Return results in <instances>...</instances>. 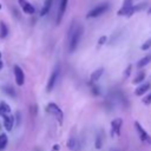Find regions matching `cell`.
Returning <instances> with one entry per match:
<instances>
[{
    "mask_svg": "<svg viewBox=\"0 0 151 151\" xmlns=\"http://www.w3.org/2000/svg\"><path fill=\"white\" fill-rule=\"evenodd\" d=\"M134 5H133V0H125L123 7L118 11V15H126V17H131L134 13Z\"/></svg>",
    "mask_w": 151,
    "mask_h": 151,
    "instance_id": "7a4b0ae2",
    "label": "cell"
},
{
    "mask_svg": "<svg viewBox=\"0 0 151 151\" xmlns=\"http://www.w3.org/2000/svg\"><path fill=\"white\" fill-rule=\"evenodd\" d=\"M54 150H59V145H54Z\"/></svg>",
    "mask_w": 151,
    "mask_h": 151,
    "instance_id": "83f0119b",
    "label": "cell"
},
{
    "mask_svg": "<svg viewBox=\"0 0 151 151\" xmlns=\"http://www.w3.org/2000/svg\"><path fill=\"white\" fill-rule=\"evenodd\" d=\"M0 8H1V5H0Z\"/></svg>",
    "mask_w": 151,
    "mask_h": 151,
    "instance_id": "1f68e13d",
    "label": "cell"
},
{
    "mask_svg": "<svg viewBox=\"0 0 151 151\" xmlns=\"http://www.w3.org/2000/svg\"><path fill=\"white\" fill-rule=\"evenodd\" d=\"M143 103L145 104V105H149V104H151V93L150 94H147L144 99H143Z\"/></svg>",
    "mask_w": 151,
    "mask_h": 151,
    "instance_id": "603a6c76",
    "label": "cell"
},
{
    "mask_svg": "<svg viewBox=\"0 0 151 151\" xmlns=\"http://www.w3.org/2000/svg\"><path fill=\"white\" fill-rule=\"evenodd\" d=\"M13 71H14V77H15V83H17V85H18V86H22L24 83H25L24 71H22L21 67L18 66V65H14Z\"/></svg>",
    "mask_w": 151,
    "mask_h": 151,
    "instance_id": "8992f818",
    "label": "cell"
},
{
    "mask_svg": "<svg viewBox=\"0 0 151 151\" xmlns=\"http://www.w3.org/2000/svg\"><path fill=\"white\" fill-rule=\"evenodd\" d=\"M7 136L5 134V133H1L0 134V150H2V149H5V146L7 145Z\"/></svg>",
    "mask_w": 151,
    "mask_h": 151,
    "instance_id": "d6986e66",
    "label": "cell"
},
{
    "mask_svg": "<svg viewBox=\"0 0 151 151\" xmlns=\"http://www.w3.org/2000/svg\"><path fill=\"white\" fill-rule=\"evenodd\" d=\"M4 117V126L7 131H11L12 127H13V124H14V117L12 114H5L2 116Z\"/></svg>",
    "mask_w": 151,
    "mask_h": 151,
    "instance_id": "9c48e42d",
    "label": "cell"
},
{
    "mask_svg": "<svg viewBox=\"0 0 151 151\" xmlns=\"http://www.w3.org/2000/svg\"><path fill=\"white\" fill-rule=\"evenodd\" d=\"M92 93H93L94 96H99V88H98L97 86H93V87H92Z\"/></svg>",
    "mask_w": 151,
    "mask_h": 151,
    "instance_id": "d4e9b609",
    "label": "cell"
},
{
    "mask_svg": "<svg viewBox=\"0 0 151 151\" xmlns=\"http://www.w3.org/2000/svg\"><path fill=\"white\" fill-rule=\"evenodd\" d=\"M134 126H136V130L138 131V134H139L140 140L146 142L147 144H151V138H150V136H149V134L145 132V130L142 127V125H140L138 122H134Z\"/></svg>",
    "mask_w": 151,
    "mask_h": 151,
    "instance_id": "52a82bcc",
    "label": "cell"
},
{
    "mask_svg": "<svg viewBox=\"0 0 151 151\" xmlns=\"http://www.w3.org/2000/svg\"><path fill=\"white\" fill-rule=\"evenodd\" d=\"M26 2H27L26 0H19V4H20V6H21V7H22V6H24Z\"/></svg>",
    "mask_w": 151,
    "mask_h": 151,
    "instance_id": "4316f807",
    "label": "cell"
},
{
    "mask_svg": "<svg viewBox=\"0 0 151 151\" xmlns=\"http://www.w3.org/2000/svg\"><path fill=\"white\" fill-rule=\"evenodd\" d=\"M150 47H151V39L146 40V41L142 45V50H143V51H146V50H149Z\"/></svg>",
    "mask_w": 151,
    "mask_h": 151,
    "instance_id": "44dd1931",
    "label": "cell"
},
{
    "mask_svg": "<svg viewBox=\"0 0 151 151\" xmlns=\"http://www.w3.org/2000/svg\"><path fill=\"white\" fill-rule=\"evenodd\" d=\"M2 66H4V64H2V61H1V60H0V70H1V68H2Z\"/></svg>",
    "mask_w": 151,
    "mask_h": 151,
    "instance_id": "f1b7e54d",
    "label": "cell"
},
{
    "mask_svg": "<svg viewBox=\"0 0 151 151\" xmlns=\"http://www.w3.org/2000/svg\"><path fill=\"white\" fill-rule=\"evenodd\" d=\"M47 111H48L50 113H52L53 116H55L57 119H58V122H59L60 124L63 123V112H61V110L59 109L58 105H55L54 103H50V104L47 105Z\"/></svg>",
    "mask_w": 151,
    "mask_h": 151,
    "instance_id": "5b68a950",
    "label": "cell"
},
{
    "mask_svg": "<svg viewBox=\"0 0 151 151\" xmlns=\"http://www.w3.org/2000/svg\"><path fill=\"white\" fill-rule=\"evenodd\" d=\"M96 147H97V149H100V147H101V136H100V134L97 136V139H96Z\"/></svg>",
    "mask_w": 151,
    "mask_h": 151,
    "instance_id": "7402d4cb",
    "label": "cell"
},
{
    "mask_svg": "<svg viewBox=\"0 0 151 151\" xmlns=\"http://www.w3.org/2000/svg\"><path fill=\"white\" fill-rule=\"evenodd\" d=\"M130 72H131V65H129V66H127V68H126V71H125V76H126V77H129Z\"/></svg>",
    "mask_w": 151,
    "mask_h": 151,
    "instance_id": "484cf974",
    "label": "cell"
},
{
    "mask_svg": "<svg viewBox=\"0 0 151 151\" xmlns=\"http://www.w3.org/2000/svg\"><path fill=\"white\" fill-rule=\"evenodd\" d=\"M22 11L27 14H33L34 13V7L29 4V2H26L24 6H22Z\"/></svg>",
    "mask_w": 151,
    "mask_h": 151,
    "instance_id": "ac0fdd59",
    "label": "cell"
},
{
    "mask_svg": "<svg viewBox=\"0 0 151 151\" xmlns=\"http://www.w3.org/2000/svg\"><path fill=\"white\" fill-rule=\"evenodd\" d=\"M59 71H60V66H59V64H58V65L54 67V70L52 71L51 77H50V79H48V81H47V86H46L47 92H51V91L53 90V87H54V85H55V83H57V79H58V77H59Z\"/></svg>",
    "mask_w": 151,
    "mask_h": 151,
    "instance_id": "3957f363",
    "label": "cell"
},
{
    "mask_svg": "<svg viewBox=\"0 0 151 151\" xmlns=\"http://www.w3.org/2000/svg\"><path fill=\"white\" fill-rule=\"evenodd\" d=\"M0 58H1V53H0Z\"/></svg>",
    "mask_w": 151,
    "mask_h": 151,
    "instance_id": "4dcf8cb0",
    "label": "cell"
},
{
    "mask_svg": "<svg viewBox=\"0 0 151 151\" xmlns=\"http://www.w3.org/2000/svg\"><path fill=\"white\" fill-rule=\"evenodd\" d=\"M51 6H52V0H45V4H44V6H42V8H41V11H40V15H41V17L46 15V14L50 12Z\"/></svg>",
    "mask_w": 151,
    "mask_h": 151,
    "instance_id": "5bb4252c",
    "label": "cell"
},
{
    "mask_svg": "<svg viewBox=\"0 0 151 151\" xmlns=\"http://www.w3.org/2000/svg\"><path fill=\"white\" fill-rule=\"evenodd\" d=\"M7 35H8V27H7V25L4 21H1L0 22V38L4 39Z\"/></svg>",
    "mask_w": 151,
    "mask_h": 151,
    "instance_id": "2e32d148",
    "label": "cell"
},
{
    "mask_svg": "<svg viewBox=\"0 0 151 151\" xmlns=\"http://www.w3.org/2000/svg\"><path fill=\"white\" fill-rule=\"evenodd\" d=\"M144 78H145V73H144V72H140V73L134 78L133 84H139V83H142V81L144 80Z\"/></svg>",
    "mask_w": 151,
    "mask_h": 151,
    "instance_id": "ffe728a7",
    "label": "cell"
},
{
    "mask_svg": "<svg viewBox=\"0 0 151 151\" xmlns=\"http://www.w3.org/2000/svg\"><path fill=\"white\" fill-rule=\"evenodd\" d=\"M123 120L120 118H116L114 120H112L111 123V136H118L120 133V127H122Z\"/></svg>",
    "mask_w": 151,
    "mask_h": 151,
    "instance_id": "ba28073f",
    "label": "cell"
},
{
    "mask_svg": "<svg viewBox=\"0 0 151 151\" xmlns=\"http://www.w3.org/2000/svg\"><path fill=\"white\" fill-rule=\"evenodd\" d=\"M147 13H149V14H151V7H150V8L147 9Z\"/></svg>",
    "mask_w": 151,
    "mask_h": 151,
    "instance_id": "f546056e",
    "label": "cell"
},
{
    "mask_svg": "<svg viewBox=\"0 0 151 151\" xmlns=\"http://www.w3.org/2000/svg\"><path fill=\"white\" fill-rule=\"evenodd\" d=\"M106 40H107V38H106L105 35H101V37L99 38V40H98V44H99V45H104V44L106 42Z\"/></svg>",
    "mask_w": 151,
    "mask_h": 151,
    "instance_id": "cb8c5ba5",
    "label": "cell"
},
{
    "mask_svg": "<svg viewBox=\"0 0 151 151\" xmlns=\"http://www.w3.org/2000/svg\"><path fill=\"white\" fill-rule=\"evenodd\" d=\"M104 73V68H98V70H96L92 74H91V77H90V80H91V83H96V81H98L99 80V78L101 77V74Z\"/></svg>",
    "mask_w": 151,
    "mask_h": 151,
    "instance_id": "8fae6325",
    "label": "cell"
},
{
    "mask_svg": "<svg viewBox=\"0 0 151 151\" xmlns=\"http://www.w3.org/2000/svg\"><path fill=\"white\" fill-rule=\"evenodd\" d=\"M83 35V27L80 25H72L68 31V51L72 53L78 47L80 38Z\"/></svg>",
    "mask_w": 151,
    "mask_h": 151,
    "instance_id": "6da1fadb",
    "label": "cell"
},
{
    "mask_svg": "<svg viewBox=\"0 0 151 151\" xmlns=\"http://www.w3.org/2000/svg\"><path fill=\"white\" fill-rule=\"evenodd\" d=\"M9 112H11L9 105L7 103H5V101H1L0 103V114L5 116V114H9Z\"/></svg>",
    "mask_w": 151,
    "mask_h": 151,
    "instance_id": "9a60e30c",
    "label": "cell"
},
{
    "mask_svg": "<svg viewBox=\"0 0 151 151\" xmlns=\"http://www.w3.org/2000/svg\"><path fill=\"white\" fill-rule=\"evenodd\" d=\"M150 61H151V55H146V57L142 58V59L138 61V64H137V67H138V68H142V67H144L145 65H147Z\"/></svg>",
    "mask_w": 151,
    "mask_h": 151,
    "instance_id": "e0dca14e",
    "label": "cell"
},
{
    "mask_svg": "<svg viewBox=\"0 0 151 151\" xmlns=\"http://www.w3.org/2000/svg\"><path fill=\"white\" fill-rule=\"evenodd\" d=\"M150 84L149 83H145V84H143V85H140L139 87H137L136 88V91H134V94L136 96H142V94H144L147 90H150Z\"/></svg>",
    "mask_w": 151,
    "mask_h": 151,
    "instance_id": "7c38bea8",
    "label": "cell"
},
{
    "mask_svg": "<svg viewBox=\"0 0 151 151\" xmlns=\"http://www.w3.org/2000/svg\"><path fill=\"white\" fill-rule=\"evenodd\" d=\"M67 1L68 0H61L60 1V7H59V12H58V18H57V24H59L61 21V18L65 13V9H66V6H67Z\"/></svg>",
    "mask_w": 151,
    "mask_h": 151,
    "instance_id": "30bf717a",
    "label": "cell"
},
{
    "mask_svg": "<svg viewBox=\"0 0 151 151\" xmlns=\"http://www.w3.org/2000/svg\"><path fill=\"white\" fill-rule=\"evenodd\" d=\"M107 9H109V5H107V4H101V5L97 6V7H94L93 9H91V11L87 13L86 18H97V17L104 14Z\"/></svg>",
    "mask_w": 151,
    "mask_h": 151,
    "instance_id": "277c9868",
    "label": "cell"
},
{
    "mask_svg": "<svg viewBox=\"0 0 151 151\" xmlns=\"http://www.w3.org/2000/svg\"><path fill=\"white\" fill-rule=\"evenodd\" d=\"M67 147L70 151H78V142L74 137H71L67 142Z\"/></svg>",
    "mask_w": 151,
    "mask_h": 151,
    "instance_id": "4fadbf2b",
    "label": "cell"
}]
</instances>
